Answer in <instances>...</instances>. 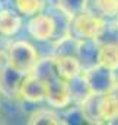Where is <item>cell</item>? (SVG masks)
Wrapping results in <instances>:
<instances>
[{
	"label": "cell",
	"instance_id": "obj_5",
	"mask_svg": "<svg viewBox=\"0 0 118 125\" xmlns=\"http://www.w3.org/2000/svg\"><path fill=\"white\" fill-rule=\"evenodd\" d=\"M83 74L88 80L90 90L95 93H106L118 82L117 71L112 68H108L99 62L83 70Z\"/></svg>",
	"mask_w": 118,
	"mask_h": 125
},
{
	"label": "cell",
	"instance_id": "obj_20",
	"mask_svg": "<svg viewBox=\"0 0 118 125\" xmlns=\"http://www.w3.org/2000/svg\"><path fill=\"white\" fill-rule=\"evenodd\" d=\"M106 96H108V99H109V102L115 106L118 109V82L106 92Z\"/></svg>",
	"mask_w": 118,
	"mask_h": 125
},
{
	"label": "cell",
	"instance_id": "obj_19",
	"mask_svg": "<svg viewBox=\"0 0 118 125\" xmlns=\"http://www.w3.org/2000/svg\"><path fill=\"white\" fill-rule=\"evenodd\" d=\"M63 121L64 124H71V125H83V124H88L82 109L79 105H71L66 109H63Z\"/></svg>",
	"mask_w": 118,
	"mask_h": 125
},
{
	"label": "cell",
	"instance_id": "obj_6",
	"mask_svg": "<svg viewBox=\"0 0 118 125\" xmlns=\"http://www.w3.org/2000/svg\"><path fill=\"white\" fill-rule=\"evenodd\" d=\"M47 83V94H45V102L48 106L54 109H66L71 106V96L69 90V83L66 79H63L60 74L53 76Z\"/></svg>",
	"mask_w": 118,
	"mask_h": 125
},
{
	"label": "cell",
	"instance_id": "obj_21",
	"mask_svg": "<svg viewBox=\"0 0 118 125\" xmlns=\"http://www.w3.org/2000/svg\"><path fill=\"white\" fill-rule=\"evenodd\" d=\"M112 124H118V118H117V119H114V121H112Z\"/></svg>",
	"mask_w": 118,
	"mask_h": 125
},
{
	"label": "cell",
	"instance_id": "obj_4",
	"mask_svg": "<svg viewBox=\"0 0 118 125\" xmlns=\"http://www.w3.org/2000/svg\"><path fill=\"white\" fill-rule=\"evenodd\" d=\"M105 21L98 18L96 15L85 10L82 13L74 15L69 21V35L74 36L79 41L85 39H96L102 29Z\"/></svg>",
	"mask_w": 118,
	"mask_h": 125
},
{
	"label": "cell",
	"instance_id": "obj_15",
	"mask_svg": "<svg viewBox=\"0 0 118 125\" xmlns=\"http://www.w3.org/2000/svg\"><path fill=\"white\" fill-rule=\"evenodd\" d=\"M98 62L118 71V42L101 44L98 50Z\"/></svg>",
	"mask_w": 118,
	"mask_h": 125
},
{
	"label": "cell",
	"instance_id": "obj_22",
	"mask_svg": "<svg viewBox=\"0 0 118 125\" xmlns=\"http://www.w3.org/2000/svg\"><path fill=\"white\" fill-rule=\"evenodd\" d=\"M0 38H1V33H0Z\"/></svg>",
	"mask_w": 118,
	"mask_h": 125
},
{
	"label": "cell",
	"instance_id": "obj_13",
	"mask_svg": "<svg viewBox=\"0 0 118 125\" xmlns=\"http://www.w3.org/2000/svg\"><path fill=\"white\" fill-rule=\"evenodd\" d=\"M26 124L29 125H63V116L61 114L56 112L54 108L48 109V108H41V109H35L31 112V115L28 116Z\"/></svg>",
	"mask_w": 118,
	"mask_h": 125
},
{
	"label": "cell",
	"instance_id": "obj_12",
	"mask_svg": "<svg viewBox=\"0 0 118 125\" xmlns=\"http://www.w3.org/2000/svg\"><path fill=\"white\" fill-rule=\"evenodd\" d=\"M98 50H99V44L95 39L80 41L79 51H77V58L82 64L83 70L98 64Z\"/></svg>",
	"mask_w": 118,
	"mask_h": 125
},
{
	"label": "cell",
	"instance_id": "obj_16",
	"mask_svg": "<svg viewBox=\"0 0 118 125\" xmlns=\"http://www.w3.org/2000/svg\"><path fill=\"white\" fill-rule=\"evenodd\" d=\"M48 6L47 0H13V7L24 16L31 18L36 13L45 10Z\"/></svg>",
	"mask_w": 118,
	"mask_h": 125
},
{
	"label": "cell",
	"instance_id": "obj_2",
	"mask_svg": "<svg viewBox=\"0 0 118 125\" xmlns=\"http://www.w3.org/2000/svg\"><path fill=\"white\" fill-rule=\"evenodd\" d=\"M6 58L13 67L29 74L39 61V54L31 42L25 39H18L9 44Z\"/></svg>",
	"mask_w": 118,
	"mask_h": 125
},
{
	"label": "cell",
	"instance_id": "obj_11",
	"mask_svg": "<svg viewBox=\"0 0 118 125\" xmlns=\"http://www.w3.org/2000/svg\"><path fill=\"white\" fill-rule=\"evenodd\" d=\"M56 60V68L57 73L63 79L70 80L76 76H79L80 73H83L82 64L79 61L77 57L74 55H61V57H54Z\"/></svg>",
	"mask_w": 118,
	"mask_h": 125
},
{
	"label": "cell",
	"instance_id": "obj_3",
	"mask_svg": "<svg viewBox=\"0 0 118 125\" xmlns=\"http://www.w3.org/2000/svg\"><path fill=\"white\" fill-rule=\"evenodd\" d=\"M26 73L13 67L6 57L0 58V94L9 100H19Z\"/></svg>",
	"mask_w": 118,
	"mask_h": 125
},
{
	"label": "cell",
	"instance_id": "obj_18",
	"mask_svg": "<svg viewBox=\"0 0 118 125\" xmlns=\"http://www.w3.org/2000/svg\"><path fill=\"white\" fill-rule=\"evenodd\" d=\"M99 45L101 44H112L118 42V19H111L105 21L99 35L95 39Z\"/></svg>",
	"mask_w": 118,
	"mask_h": 125
},
{
	"label": "cell",
	"instance_id": "obj_10",
	"mask_svg": "<svg viewBox=\"0 0 118 125\" xmlns=\"http://www.w3.org/2000/svg\"><path fill=\"white\" fill-rule=\"evenodd\" d=\"M86 10L104 21L118 19V0H88Z\"/></svg>",
	"mask_w": 118,
	"mask_h": 125
},
{
	"label": "cell",
	"instance_id": "obj_14",
	"mask_svg": "<svg viewBox=\"0 0 118 125\" xmlns=\"http://www.w3.org/2000/svg\"><path fill=\"white\" fill-rule=\"evenodd\" d=\"M67 83H69V90H70L71 103L73 105H79L88 94L92 93V90L89 87V83L83 73H80L79 76L67 80Z\"/></svg>",
	"mask_w": 118,
	"mask_h": 125
},
{
	"label": "cell",
	"instance_id": "obj_17",
	"mask_svg": "<svg viewBox=\"0 0 118 125\" xmlns=\"http://www.w3.org/2000/svg\"><path fill=\"white\" fill-rule=\"evenodd\" d=\"M53 7L63 12L67 18H73L74 15L86 10L88 0H56V4Z\"/></svg>",
	"mask_w": 118,
	"mask_h": 125
},
{
	"label": "cell",
	"instance_id": "obj_9",
	"mask_svg": "<svg viewBox=\"0 0 118 125\" xmlns=\"http://www.w3.org/2000/svg\"><path fill=\"white\" fill-rule=\"evenodd\" d=\"M24 26V16L13 7L0 9V33L4 38H12Z\"/></svg>",
	"mask_w": 118,
	"mask_h": 125
},
{
	"label": "cell",
	"instance_id": "obj_7",
	"mask_svg": "<svg viewBox=\"0 0 118 125\" xmlns=\"http://www.w3.org/2000/svg\"><path fill=\"white\" fill-rule=\"evenodd\" d=\"M88 124L101 125L106 124L105 116V93H95L92 92L79 103Z\"/></svg>",
	"mask_w": 118,
	"mask_h": 125
},
{
	"label": "cell",
	"instance_id": "obj_1",
	"mask_svg": "<svg viewBox=\"0 0 118 125\" xmlns=\"http://www.w3.org/2000/svg\"><path fill=\"white\" fill-rule=\"evenodd\" d=\"M54 13L42 10L35 16H31L26 22V31L31 38L38 42H53L60 36L67 35L64 29L60 28V18L63 13L54 7Z\"/></svg>",
	"mask_w": 118,
	"mask_h": 125
},
{
	"label": "cell",
	"instance_id": "obj_8",
	"mask_svg": "<svg viewBox=\"0 0 118 125\" xmlns=\"http://www.w3.org/2000/svg\"><path fill=\"white\" fill-rule=\"evenodd\" d=\"M45 94H47V83L36 74L29 73L22 84L21 99L28 103H39L45 100Z\"/></svg>",
	"mask_w": 118,
	"mask_h": 125
}]
</instances>
